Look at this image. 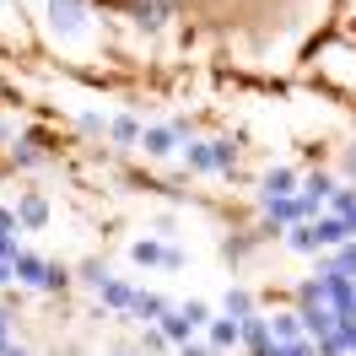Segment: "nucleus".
<instances>
[{"instance_id":"30","label":"nucleus","mask_w":356,"mask_h":356,"mask_svg":"<svg viewBox=\"0 0 356 356\" xmlns=\"http://www.w3.org/2000/svg\"><path fill=\"white\" fill-rule=\"evenodd\" d=\"M0 356H27V346H17V340H11V346H0Z\"/></svg>"},{"instance_id":"34","label":"nucleus","mask_w":356,"mask_h":356,"mask_svg":"<svg viewBox=\"0 0 356 356\" xmlns=\"http://www.w3.org/2000/svg\"><path fill=\"white\" fill-rule=\"evenodd\" d=\"M113 356H135V351H113Z\"/></svg>"},{"instance_id":"2","label":"nucleus","mask_w":356,"mask_h":356,"mask_svg":"<svg viewBox=\"0 0 356 356\" xmlns=\"http://www.w3.org/2000/svg\"><path fill=\"white\" fill-rule=\"evenodd\" d=\"M189 140H195L189 119H168V124L140 130V146H146V156H173V146H189Z\"/></svg>"},{"instance_id":"11","label":"nucleus","mask_w":356,"mask_h":356,"mask_svg":"<svg viewBox=\"0 0 356 356\" xmlns=\"http://www.w3.org/2000/svg\"><path fill=\"white\" fill-rule=\"evenodd\" d=\"M238 324H243V351L248 356L270 346V318H265V313H248V318H238Z\"/></svg>"},{"instance_id":"26","label":"nucleus","mask_w":356,"mask_h":356,"mask_svg":"<svg viewBox=\"0 0 356 356\" xmlns=\"http://www.w3.org/2000/svg\"><path fill=\"white\" fill-rule=\"evenodd\" d=\"M173 356H216L205 340H184V346H173Z\"/></svg>"},{"instance_id":"8","label":"nucleus","mask_w":356,"mask_h":356,"mask_svg":"<svg viewBox=\"0 0 356 356\" xmlns=\"http://www.w3.org/2000/svg\"><path fill=\"white\" fill-rule=\"evenodd\" d=\"M168 308H173V302H168L162 291H135V302H130V318H135V324H156V318H162Z\"/></svg>"},{"instance_id":"33","label":"nucleus","mask_w":356,"mask_h":356,"mask_svg":"<svg viewBox=\"0 0 356 356\" xmlns=\"http://www.w3.org/2000/svg\"><path fill=\"white\" fill-rule=\"evenodd\" d=\"M0 146H6V124H0Z\"/></svg>"},{"instance_id":"29","label":"nucleus","mask_w":356,"mask_h":356,"mask_svg":"<svg viewBox=\"0 0 356 356\" xmlns=\"http://www.w3.org/2000/svg\"><path fill=\"white\" fill-rule=\"evenodd\" d=\"M346 178L356 184V140H351V152H346Z\"/></svg>"},{"instance_id":"7","label":"nucleus","mask_w":356,"mask_h":356,"mask_svg":"<svg viewBox=\"0 0 356 356\" xmlns=\"http://www.w3.org/2000/svg\"><path fill=\"white\" fill-rule=\"evenodd\" d=\"M135 291H140V286H130V281H124V275H108V281H103V286H97V302H103V308H113V313H130V302H135Z\"/></svg>"},{"instance_id":"21","label":"nucleus","mask_w":356,"mask_h":356,"mask_svg":"<svg viewBox=\"0 0 356 356\" xmlns=\"http://www.w3.org/2000/svg\"><path fill=\"white\" fill-rule=\"evenodd\" d=\"M330 189H334L330 173H308L302 178V195H313V200H330Z\"/></svg>"},{"instance_id":"13","label":"nucleus","mask_w":356,"mask_h":356,"mask_svg":"<svg viewBox=\"0 0 356 356\" xmlns=\"http://www.w3.org/2000/svg\"><path fill=\"white\" fill-rule=\"evenodd\" d=\"M17 216H22L27 232H38V227H49V200L44 195H22V200H17Z\"/></svg>"},{"instance_id":"3","label":"nucleus","mask_w":356,"mask_h":356,"mask_svg":"<svg viewBox=\"0 0 356 356\" xmlns=\"http://www.w3.org/2000/svg\"><path fill=\"white\" fill-rule=\"evenodd\" d=\"M44 11H49V27L65 33V38H76V33L92 27V6L87 0H44Z\"/></svg>"},{"instance_id":"12","label":"nucleus","mask_w":356,"mask_h":356,"mask_svg":"<svg viewBox=\"0 0 356 356\" xmlns=\"http://www.w3.org/2000/svg\"><path fill=\"white\" fill-rule=\"evenodd\" d=\"M302 313L291 308V313H270V340H281V346H286V340H302Z\"/></svg>"},{"instance_id":"15","label":"nucleus","mask_w":356,"mask_h":356,"mask_svg":"<svg viewBox=\"0 0 356 356\" xmlns=\"http://www.w3.org/2000/svg\"><path fill=\"white\" fill-rule=\"evenodd\" d=\"M291 302H297V308H318V302H330V281H324V275H313V281H302Z\"/></svg>"},{"instance_id":"20","label":"nucleus","mask_w":356,"mask_h":356,"mask_svg":"<svg viewBox=\"0 0 356 356\" xmlns=\"http://www.w3.org/2000/svg\"><path fill=\"white\" fill-rule=\"evenodd\" d=\"M38 162H44V146H38V140H22V146H17V156H11L6 168H38Z\"/></svg>"},{"instance_id":"22","label":"nucleus","mask_w":356,"mask_h":356,"mask_svg":"<svg viewBox=\"0 0 356 356\" xmlns=\"http://www.w3.org/2000/svg\"><path fill=\"white\" fill-rule=\"evenodd\" d=\"M0 232H6V238H17V232H22V216H17V205H0Z\"/></svg>"},{"instance_id":"23","label":"nucleus","mask_w":356,"mask_h":356,"mask_svg":"<svg viewBox=\"0 0 356 356\" xmlns=\"http://www.w3.org/2000/svg\"><path fill=\"white\" fill-rule=\"evenodd\" d=\"M76 124H81V135H103L108 130V113H81Z\"/></svg>"},{"instance_id":"27","label":"nucleus","mask_w":356,"mask_h":356,"mask_svg":"<svg viewBox=\"0 0 356 356\" xmlns=\"http://www.w3.org/2000/svg\"><path fill=\"white\" fill-rule=\"evenodd\" d=\"M227 259H232V265H238V259H248V238H232V243H227Z\"/></svg>"},{"instance_id":"19","label":"nucleus","mask_w":356,"mask_h":356,"mask_svg":"<svg viewBox=\"0 0 356 356\" xmlns=\"http://www.w3.org/2000/svg\"><path fill=\"white\" fill-rule=\"evenodd\" d=\"M44 291H70V265L49 259V265H44Z\"/></svg>"},{"instance_id":"25","label":"nucleus","mask_w":356,"mask_h":356,"mask_svg":"<svg viewBox=\"0 0 356 356\" xmlns=\"http://www.w3.org/2000/svg\"><path fill=\"white\" fill-rule=\"evenodd\" d=\"M162 270H184V248L178 243H162Z\"/></svg>"},{"instance_id":"14","label":"nucleus","mask_w":356,"mask_h":356,"mask_svg":"<svg viewBox=\"0 0 356 356\" xmlns=\"http://www.w3.org/2000/svg\"><path fill=\"white\" fill-rule=\"evenodd\" d=\"M140 130H146V124H140L135 113H113V119H108V135H113V146H140Z\"/></svg>"},{"instance_id":"18","label":"nucleus","mask_w":356,"mask_h":356,"mask_svg":"<svg viewBox=\"0 0 356 356\" xmlns=\"http://www.w3.org/2000/svg\"><path fill=\"white\" fill-rule=\"evenodd\" d=\"M222 313H232V318H248V313H254V297H248L243 286H232V291L222 297Z\"/></svg>"},{"instance_id":"9","label":"nucleus","mask_w":356,"mask_h":356,"mask_svg":"<svg viewBox=\"0 0 356 356\" xmlns=\"http://www.w3.org/2000/svg\"><path fill=\"white\" fill-rule=\"evenodd\" d=\"M156 330L168 334V346H184V340H195V318L184 308H168L162 318H156Z\"/></svg>"},{"instance_id":"24","label":"nucleus","mask_w":356,"mask_h":356,"mask_svg":"<svg viewBox=\"0 0 356 356\" xmlns=\"http://www.w3.org/2000/svg\"><path fill=\"white\" fill-rule=\"evenodd\" d=\"M178 308L195 318V330H205V324H211V308H205V302H178Z\"/></svg>"},{"instance_id":"4","label":"nucleus","mask_w":356,"mask_h":356,"mask_svg":"<svg viewBox=\"0 0 356 356\" xmlns=\"http://www.w3.org/2000/svg\"><path fill=\"white\" fill-rule=\"evenodd\" d=\"M205 346H211L216 356L238 351V346H243V324H238L232 313H211V324H205Z\"/></svg>"},{"instance_id":"6","label":"nucleus","mask_w":356,"mask_h":356,"mask_svg":"<svg viewBox=\"0 0 356 356\" xmlns=\"http://www.w3.org/2000/svg\"><path fill=\"white\" fill-rule=\"evenodd\" d=\"M44 254H33V248H17V259H11V275H17V286L27 291H44Z\"/></svg>"},{"instance_id":"17","label":"nucleus","mask_w":356,"mask_h":356,"mask_svg":"<svg viewBox=\"0 0 356 356\" xmlns=\"http://www.w3.org/2000/svg\"><path fill=\"white\" fill-rule=\"evenodd\" d=\"M108 275H113V270H108V259H87V265L76 270V281H81L87 291H97L103 281H108Z\"/></svg>"},{"instance_id":"28","label":"nucleus","mask_w":356,"mask_h":356,"mask_svg":"<svg viewBox=\"0 0 356 356\" xmlns=\"http://www.w3.org/2000/svg\"><path fill=\"white\" fill-rule=\"evenodd\" d=\"M0 286H17V275H11V259H0Z\"/></svg>"},{"instance_id":"10","label":"nucleus","mask_w":356,"mask_h":356,"mask_svg":"<svg viewBox=\"0 0 356 356\" xmlns=\"http://www.w3.org/2000/svg\"><path fill=\"white\" fill-rule=\"evenodd\" d=\"M302 178H297V168H286V162H275V168H265V178H259V195H291Z\"/></svg>"},{"instance_id":"31","label":"nucleus","mask_w":356,"mask_h":356,"mask_svg":"<svg viewBox=\"0 0 356 356\" xmlns=\"http://www.w3.org/2000/svg\"><path fill=\"white\" fill-rule=\"evenodd\" d=\"M340 222H346V232H351V238H356V205H351V211H346V216H340Z\"/></svg>"},{"instance_id":"5","label":"nucleus","mask_w":356,"mask_h":356,"mask_svg":"<svg viewBox=\"0 0 356 356\" xmlns=\"http://www.w3.org/2000/svg\"><path fill=\"white\" fill-rule=\"evenodd\" d=\"M124 11H130V22L146 27V33H162L168 17H173V6H168V0H124Z\"/></svg>"},{"instance_id":"32","label":"nucleus","mask_w":356,"mask_h":356,"mask_svg":"<svg viewBox=\"0 0 356 356\" xmlns=\"http://www.w3.org/2000/svg\"><path fill=\"white\" fill-rule=\"evenodd\" d=\"M0 346H11V324H6V313H0Z\"/></svg>"},{"instance_id":"16","label":"nucleus","mask_w":356,"mask_h":356,"mask_svg":"<svg viewBox=\"0 0 356 356\" xmlns=\"http://www.w3.org/2000/svg\"><path fill=\"white\" fill-rule=\"evenodd\" d=\"M130 259L146 270H162V243L156 238H140V243H130Z\"/></svg>"},{"instance_id":"1","label":"nucleus","mask_w":356,"mask_h":356,"mask_svg":"<svg viewBox=\"0 0 356 356\" xmlns=\"http://www.w3.org/2000/svg\"><path fill=\"white\" fill-rule=\"evenodd\" d=\"M238 156V140H189L184 146V168L189 173H227Z\"/></svg>"}]
</instances>
